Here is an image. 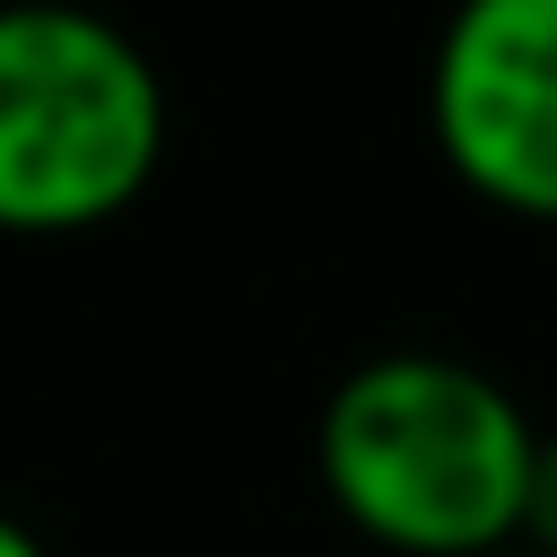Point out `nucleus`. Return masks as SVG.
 <instances>
[{"instance_id": "f257e3e1", "label": "nucleus", "mask_w": 557, "mask_h": 557, "mask_svg": "<svg viewBox=\"0 0 557 557\" xmlns=\"http://www.w3.org/2000/svg\"><path fill=\"white\" fill-rule=\"evenodd\" d=\"M531 409L453 348L357 357L313 418V479L331 513L392 557H479L513 540Z\"/></svg>"}, {"instance_id": "7ed1b4c3", "label": "nucleus", "mask_w": 557, "mask_h": 557, "mask_svg": "<svg viewBox=\"0 0 557 557\" xmlns=\"http://www.w3.org/2000/svg\"><path fill=\"white\" fill-rule=\"evenodd\" d=\"M426 131L470 200L557 226V0H453L426 52Z\"/></svg>"}, {"instance_id": "f03ea898", "label": "nucleus", "mask_w": 557, "mask_h": 557, "mask_svg": "<svg viewBox=\"0 0 557 557\" xmlns=\"http://www.w3.org/2000/svg\"><path fill=\"white\" fill-rule=\"evenodd\" d=\"M165 78L87 0H0V235L113 226L165 165Z\"/></svg>"}, {"instance_id": "39448f33", "label": "nucleus", "mask_w": 557, "mask_h": 557, "mask_svg": "<svg viewBox=\"0 0 557 557\" xmlns=\"http://www.w3.org/2000/svg\"><path fill=\"white\" fill-rule=\"evenodd\" d=\"M0 557H52V548H44V540H35L17 513H0Z\"/></svg>"}, {"instance_id": "20e7f679", "label": "nucleus", "mask_w": 557, "mask_h": 557, "mask_svg": "<svg viewBox=\"0 0 557 557\" xmlns=\"http://www.w3.org/2000/svg\"><path fill=\"white\" fill-rule=\"evenodd\" d=\"M513 540L557 557V426L531 435V470H522V513H513Z\"/></svg>"}, {"instance_id": "423d86ee", "label": "nucleus", "mask_w": 557, "mask_h": 557, "mask_svg": "<svg viewBox=\"0 0 557 557\" xmlns=\"http://www.w3.org/2000/svg\"><path fill=\"white\" fill-rule=\"evenodd\" d=\"M479 557H540V548H522V540H496V548H479Z\"/></svg>"}]
</instances>
